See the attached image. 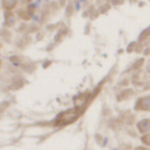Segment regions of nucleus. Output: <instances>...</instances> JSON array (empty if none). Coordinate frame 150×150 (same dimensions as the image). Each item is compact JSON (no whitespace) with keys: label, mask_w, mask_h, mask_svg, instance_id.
Returning a JSON list of instances; mask_svg holds the SVG:
<instances>
[]
</instances>
